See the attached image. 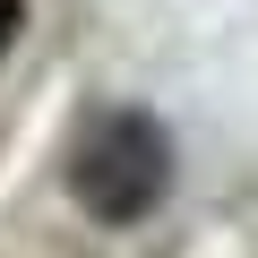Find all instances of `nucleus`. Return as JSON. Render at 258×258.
I'll return each mask as SVG.
<instances>
[{"instance_id":"2","label":"nucleus","mask_w":258,"mask_h":258,"mask_svg":"<svg viewBox=\"0 0 258 258\" xmlns=\"http://www.w3.org/2000/svg\"><path fill=\"white\" fill-rule=\"evenodd\" d=\"M18 26H26V0H0V60H9V43H18Z\"/></svg>"},{"instance_id":"1","label":"nucleus","mask_w":258,"mask_h":258,"mask_svg":"<svg viewBox=\"0 0 258 258\" xmlns=\"http://www.w3.org/2000/svg\"><path fill=\"white\" fill-rule=\"evenodd\" d=\"M164 181H172V147H164V129L147 112H103L69 155V189L103 224H138L164 198Z\"/></svg>"}]
</instances>
